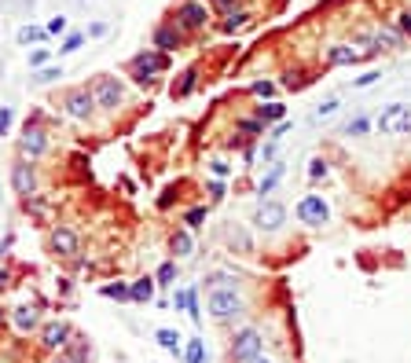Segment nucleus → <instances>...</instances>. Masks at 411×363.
I'll list each match as a JSON object with an SVG mask.
<instances>
[{
    "label": "nucleus",
    "mask_w": 411,
    "mask_h": 363,
    "mask_svg": "<svg viewBox=\"0 0 411 363\" xmlns=\"http://www.w3.org/2000/svg\"><path fill=\"white\" fill-rule=\"evenodd\" d=\"M48 363H74L67 352H48Z\"/></svg>",
    "instance_id": "obj_52"
},
{
    "label": "nucleus",
    "mask_w": 411,
    "mask_h": 363,
    "mask_svg": "<svg viewBox=\"0 0 411 363\" xmlns=\"http://www.w3.org/2000/svg\"><path fill=\"white\" fill-rule=\"evenodd\" d=\"M155 341H158L166 352H173L176 359H184V338H180L176 330H169V326H158V330H155Z\"/></svg>",
    "instance_id": "obj_19"
},
{
    "label": "nucleus",
    "mask_w": 411,
    "mask_h": 363,
    "mask_svg": "<svg viewBox=\"0 0 411 363\" xmlns=\"http://www.w3.org/2000/svg\"><path fill=\"white\" fill-rule=\"evenodd\" d=\"M184 33H199L209 26V8H206V0H180L176 4V19H173Z\"/></svg>",
    "instance_id": "obj_8"
},
{
    "label": "nucleus",
    "mask_w": 411,
    "mask_h": 363,
    "mask_svg": "<svg viewBox=\"0 0 411 363\" xmlns=\"http://www.w3.org/2000/svg\"><path fill=\"white\" fill-rule=\"evenodd\" d=\"M367 41L374 44V52H382V48H386V52H400L407 37L397 29V22H382L374 33H367Z\"/></svg>",
    "instance_id": "obj_16"
},
{
    "label": "nucleus",
    "mask_w": 411,
    "mask_h": 363,
    "mask_svg": "<svg viewBox=\"0 0 411 363\" xmlns=\"http://www.w3.org/2000/svg\"><path fill=\"white\" fill-rule=\"evenodd\" d=\"M327 173H331L327 158H312V161H308V180H327Z\"/></svg>",
    "instance_id": "obj_34"
},
{
    "label": "nucleus",
    "mask_w": 411,
    "mask_h": 363,
    "mask_svg": "<svg viewBox=\"0 0 411 363\" xmlns=\"http://www.w3.org/2000/svg\"><path fill=\"white\" fill-rule=\"evenodd\" d=\"M100 293L110 297V301H133V286H129V283H107Z\"/></svg>",
    "instance_id": "obj_27"
},
{
    "label": "nucleus",
    "mask_w": 411,
    "mask_h": 363,
    "mask_svg": "<svg viewBox=\"0 0 411 363\" xmlns=\"http://www.w3.org/2000/svg\"><path fill=\"white\" fill-rule=\"evenodd\" d=\"M283 176H287V165H283V161H268V173L261 176L257 194H261V198H265V194H272V191L279 187V180H283Z\"/></svg>",
    "instance_id": "obj_20"
},
{
    "label": "nucleus",
    "mask_w": 411,
    "mask_h": 363,
    "mask_svg": "<svg viewBox=\"0 0 411 363\" xmlns=\"http://www.w3.org/2000/svg\"><path fill=\"white\" fill-rule=\"evenodd\" d=\"M48 250H52L59 260H70L81 253V239H77V231L67 227V224H56L52 231H48Z\"/></svg>",
    "instance_id": "obj_13"
},
{
    "label": "nucleus",
    "mask_w": 411,
    "mask_h": 363,
    "mask_svg": "<svg viewBox=\"0 0 411 363\" xmlns=\"http://www.w3.org/2000/svg\"><path fill=\"white\" fill-rule=\"evenodd\" d=\"M254 118H257L261 125H275V121H283V118H287V107L279 103V99H265V103L257 107Z\"/></svg>",
    "instance_id": "obj_22"
},
{
    "label": "nucleus",
    "mask_w": 411,
    "mask_h": 363,
    "mask_svg": "<svg viewBox=\"0 0 411 363\" xmlns=\"http://www.w3.org/2000/svg\"><path fill=\"white\" fill-rule=\"evenodd\" d=\"M48 59H52L48 48H34V52H30V70H41V66H48Z\"/></svg>",
    "instance_id": "obj_38"
},
{
    "label": "nucleus",
    "mask_w": 411,
    "mask_h": 363,
    "mask_svg": "<svg viewBox=\"0 0 411 363\" xmlns=\"http://www.w3.org/2000/svg\"><path fill=\"white\" fill-rule=\"evenodd\" d=\"M11 286V268H4V264H0V293H4Z\"/></svg>",
    "instance_id": "obj_49"
},
{
    "label": "nucleus",
    "mask_w": 411,
    "mask_h": 363,
    "mask_svg": "<svg viewBox=\"0 0 411 363\" xmlns=\"http://www.w3.org/2000/svg\"><path fill=\"white\" fill-rule=\"evenodd\" d=\"M228 239H232V246H239L242 253H250V250H254V246H250V239H246V235H242L239 227H235V231H232V235H228Z\"/></svg>",
    "instance_id": "obj_44"
},
{
    "label": "nucleus",
    "mask_w": 411,
    "mask_h": 363,
    "mask_svg": "<svg viewBox=\"0 0 411 363\" xmlns=\"http://www.w3.org/2000/svg\"><path fill=\"white\" fill-rule=\"evenodd\" d=\"M184 44V29H180L176 22H162V26H155V33H151V48H158V52H176V48Z\"/></svg>",
    "instance_id": "obj_17"
},
{
    "label": "nucleus",
    "mask_w": 411,
    "mask_h": 363,
    "mask_svg": "<svg viewBox=\"0 0 411 363\" xmlns=\"http://www.w3.org/2000/svg\"><path fill=\"white\" fill-rule=\"evenodd\" d=\"M44 29H48V37H63V33H67V29H70V22H67V19H63V15H56V19H52V22H48Z\"/></svg>",
    "instance_id": "obj_40"
},
{
    "label": "nucleus",
    "mask_w": 411,
    "mask_h": 363,
    "mask_svg": "<svg viewBox=\"0 0 411 363\" xmlns=\"http://www.w3.org/2000/svg\"><path fill=\"white\" fill-rule=\"evenodd\" d=\"M206 4H213L217 11H232V8H235V0H206Z\"/></svg>",
    "instance_id": "obj_50"
},
{
    "label": "nucleus",
    "mask_w": 411,
    "mask_h": 363,
    "mask_svg": "<svg viewBox=\"0 0 411 363\" xmlns=\"http://www.w3.org/2000/svg\"><path fill=\"white\" fill-rule=\"evenodd\" d=\"M195 85H199V74L188 70V74H184V81H180V85H173V99H184V95H191V92H195Z\"/></svg>",
    "instance_id": "obj_30"
},
{
    "label": "nucleus",
    "mask_w": 411,
    "mask_h": 363,
    "mask_svg": "<svg viewBox=\"0 0 411 363\" xmlns=\"http://www.w3.org/2000/svg\"><path fill=\"white\" fill-rule=\"evenodd\" d=\"M338 99H327V103H320L316 107V114H312V118H316V121H323V118H334V114H338Z\"/></svg>",
    "instance_id": "obj_37"
},
{
    "label": "nucleus",
    "mask_w": 411,
    "mask_h": 363,
    "mask_svg": "<svg viewBox=\"0 0 411 363\" xmlns=\"http://www.w3.org/2000/svg\"><path fill=\"white\" fill-rule=\"evenodd\" d=\"M250 92H254V95H261V99H272V95H275V81H254Z\"/></svg>",
    "instance_id": "obj_39"
},
{
    "label": "nucleus",
    "mask_w": 411,
    "mask_h": 363,
    "mask_svg": "<svg viewBox=\"0 0 411 363\" xmlns=\"http://www.w3.org/2000/svg\"><path fill=\"white\" fill-rule=\"evenodd\" d=\"M103 33H107V22H96V26H89L85 37H103Z\"/></svg>",
    "instance_id": "obj_51"
},
{
    "label": "nucleus",
    "mask_w": 411,
    "mask_h": 363,
    "mask_svg": "<svg viewBox=\"0 0 411 363\" xmlns=\"http://www.w3.org/2000/svg\"><path fill=\"white\" fill-rule=\"evenodd\" d=\"M81 44H85V33H67V37H63V44H59V55L81 52Z\"/></svg>",
    "instance_id": "obj_31"
},
{
    "label": "nucleus",
    "mask_w": 411,
    "mask_h": 363,
    "mask_svg": "<svg viewBox=\"0 0 411 363\" xmlns=\"http://www.w3.org/2000/svg\"><path fill=\"white\" fill-rule=\"evenodd\" d=\"M129 70H133V81L140 88H147L155 81V74L169 70V55L158 52V48H147V52H136L133 59H129Z\"/></svg>",
    "instance_id": "obj_3"
},
{
    "label": "nucleus",
    "mask_w": 411,
    "mask_h": 363,
    "mask_svg": "<svg viewBox=\"0 0 411 363\" xmlns=\"http://www.w3.org/2000/svg\"><path fill=\"white\" fill-rule=\"evenodd\" d=\"M188 316L195 323H202V308H199V293H195V286H191V297H188Z\"/></svg>",
    "instance_id": "obj_41"
},
{
    "label": "nucleus",
    "mask_w": 411,
    "mask_h": 363,
    "mask_svg": "<svg viewBox=\"0 0 411 363\" xmlns=\"http://www.w3.org/2000/svg\"><path fill=\"white\" fill-rule=\"evenodd\" d=\"M206 312L213 323H235L246 316V297L239 293V286H228V290H209L206 297Z\"/></svg>",
    "instance_id": "obj_1"
},
{
    "label": "nucleus",
    "mask_w": 411,
    "mask_h": 363,
    "mask_svg": "<svg viewBox=\"0 0 411 363\" xmlns=\"http://www.w3.org/2000/svg\"><path fill=\"white\" fill-rule=\"evenodd\" d=\"M298 220L308 224V227H323V224H331V206H327V198L323 194H301L298 198Z\"/></svg>",
    "instance_id": "obj_11"
},
{
    "label": "nucleus",
    "mask_w": 411,
    "mask_h": 363,
    "mask_svg": "<svg viewBox=\"0 0 411 363\" xmlns=\"http://www.w3.org/2000/svg\"><path fill=\"white\" fill-rule=\"evenodd\" d=\"M206 213H209L206 206H195V209H188V213H184V227H191V231H195V227H202Z\"/></svg>",
    "instance_id": "obj_33"
},
{
    "label": "nucleus",
    "mask_w": 411,
    "mask_h": 363,
    "mask_svg": "<svg viewBox=\"0 0 411 363\" xmlns=\"http://www.w3.org/2000/svg\"><path fill=\"white\" fill-rule=\"evenodd\" d=\"M4 326H8V312H4V308H0V330H4Z\"/></svg>",
    "instance_id": "obj_54"
},
{
    "label": "nucleus",
    "mask_w": 411,
    "mask_h": 363,
    "mask_svg": "<svg viewBox=\"0 0 411 363\" xmlns=\"http://www.w3.org/2000/svg\"><path fill=\"white\" fill-rule=\"evenodd\" d=\"M59 77H63V66H41L34 85H52V81H59Z\"/></svg>",
    "instance_id": "obj_32"
},
{
    "label": "nucleus",
    "mask_w": 411,
    "mask_h": 363,
    "mask_svg": "<svg viewBox=\"0 0 411 363\" xmlns=\"http://www.w3.org/2000/svg\"><path fill=\"white\" fill-rule=\"evenodd\" d=\"M209 198H213V202H221V198H224V180L213 176V184H209Z\"/></svg>",
    "instance_id": "obj_48"
},
{
    "label": "nucleus",
    "mask_w": 411,
    "mask_h": 363,
    "mask_svg": "<svg viewBox=\"0 0 411 363\" xmlns=\"http://www.w3.org/2000/svg\"><path fill=\"white\" fill-rule=\"evenodd\" d=\"M228 286H239V279L232 272H213V275H206V290H228Z\"/></svg>",
    "instance_id": "obj_26"
},
{
    "label": "nucleus",
    "mask_w": 411,
    "mask_h": 363,
    "mask_svg": "<svg viewBox=\"0 0 411 363\" xmlns=\"http://www.w3.org/2000/svg\"><path fill=\"white\" fill-rule=\"evenodd\" d=\"M8 326H11L19 338H30L34 330H41V312H37L34 305H19V308L8 312Z\"/></svg>",
    "instance_id": "obj_15"
},
{
    "label": "nucleus",
    "mask_w": 411,
    "mask_h": 363,
    "mask_svg": "<svg viewBox=\"0 0 411 363\" xmlns=\"http://www.w3.org/2000/svg\"><path fill=\"white\" fill-rule=\"evenodd\" d=\"M209 173H213V176H217V180H224L228 173H232V165H228L224 158H213V161H209Z\"/></svg>",
    "instance_id": "obj_42"
},
{
    "label": "nucleus",
    "mask_w": 411,
    "mask_h": 363,
    "mask_svg": "<svg viewBox=\"0 0 411 363\" xmlns=\"http://www.w3.org/2000/svg\"><path fill=\"white\" fill-rule=\"evenodd\" d=\"M63 114H67L70 121H92L96 118V95H92V88L89 85H77V88H70L67 95H63Z\"/></svg>",
    "instance_id": "obj_5"
},
{
    "label": "nucleus",
    "mask_w": 411,
    "mask_h": 363,
    "mask_svg": "<svg viewBox=\"0 0 411 363\" xmlns=\"http://www.w3.org/2000/svg\"><path fill=\"white\" fill-rule=\"evenodd\" d=\"M155 283L158 286H176V260H166L162 268L155 272Z\"/></svg>",
    "instance_id": "obj_28"
},
{
    "label": "nucleus",
    "mask_w": 411,
    "mask_h": 363,
    "mask_svg": "<svg viewBox=\"0 0 411 363\" xmlns=\"http://www.w3.org/2000/svg\"><path fill=\"white\" fill-rule=\"evenodd\" d=\"M367 128H371V118H364V114L345 125V132H349V136H367Z\"/></svg>",
    "instance_id": "obj_35"
},
{
    "label": "nucleus",
    "mask_w": 411,
    "mask_h": 363,
    "mask_svg": "<svg viewBox=\"0 0 411 363\" xmlns=\"http://www.w3.org/2000/svg\"><path fill=\"white\" fill-rule=\"evenodd\" d=\"M48 147H52V140H48V128H41L37 121H26L22 136H19V154L30 158V161H37V158L48 154Z\"/></svg>",
    "instance_id": "obj_12"
},
{
    "label": "nucleus",
    "mask_w": 411,
    "mask_h": 363,
    "mask_svg": "<svg viewBox=\"0 0 411 363\" xmlns=\"http://www.w3.org/2000/svg\"><path fill=\"white\" fill-rule=\"evenodd\" d=\"M374 125H378L382 136H411V107L407 103H389L374 118Z\"/></svg>",
    "instance_id": "obj_6"
},
{
    "label": "nucleus",
    "mask_w": 411,
    "mask_h": 363,
    "mask_svg": "<svg viewBox=\"0 0 411 363\" xmlns=\"http://www.w3.org/2000/svg\"><path fill=\"white\" fill-rule=\"evenodd\" d=\"M246 363H272V359H268L265 352H261V356H254V359H246Z\"/></svg>",
    "instance_id": "obj_53"
},
{
    "label": "nucleus",
    "mask_w": 411,
    "mask_h": 363,
    "mask_svg": "<svg viewBox=\"0 0 411 363\" xmlns=\"http://www.w3.org/2000/svg\"><path fill=\"white\" fill-rule=\"evenodd\" d=\"M133 301L136 305H151L155 301V290H158V283H155V275H140V279H133Z\"/></svg>",
    "instance_id": "obj_21"
},
{
    "label": "nucleus",
    "mask_w": 411,
    "mask_h": 363,
    "mask_svg": "<svg viewBox=\"0 0 411 363\" xmlns=\"http://www.w3.org/2000/svg\"><path fill=\"white\" fill-rule=\"evenodd\" d=\"M378 77H382V74H378V70H367L364 77H356V81H353V88H371V85H374Z\"/></svg>",
    "instance_id": "obj_46"
},
{
    "label": "nucleus",
    "mask_w": 411,
    "mask_h": 363,
    "mask_svg": "<svg viewBox=\"0 0 411 363\" xmlns=\"http://www.w3.org/2000/svg\"><path fill=\"white\" fill-rule=\"evenodd\" d=\"M265 352V334H261L257 326H242L232 334V341H228V359L232 363H246Z\"/></svg>",
    "instance_id": "obj_4"
},
{
    "label": "nucleus",
    "mask_w": 411,
    "mask_h": 363,
    "mask_svg": "<svg viewBox=\"0 0 411 363\" xmlns=\"http://www.w3.org/2000/svg\"><path fill=\"white\" fill-rule=\"evenodd\" d=\"M63 352H67L74 363H89V356H92V345H89L85 338H81V334H74V338H70V345H67Z\"/></svg>",
    "instance_id": "obj_24"
},
{
    "label": "nucleus",
    "mask_w": 411,
    "mask_h": 363,
    "mask_svg": "<svg viewBox=\"0 0 411 363\" xmlns=\"http://www.w3.org/2000/svg\"><path fill=\"white\" fill-rule=\"evenodd\" d=\"M169 253H173V260L195 257V235H191V227H176L173 231V235H169Z\"/></svg>",
    "instance_id": "obj_18"
},
{
    "label": "nucleus",
    "mask_w": 411,
    "mask_h": 363,
    "mask_svg": "<svg viewBox=\"0 0 411 363\" xmlns=\"http://www.w3.org/2000/svg\"><path fill=\"white\" fill-rule=\"evenodd\" d=\"M77 334V330L67 323V319H52V323H44L41 330H37V345L44 352H63L70 345V338Z\"/></svg>",
    "instance_id": "obj_10"
},
{
    "label": "nucleus",
    "mask_w": 411,
    "mask_h": 363,
    "mask_svg": "<svg viewBox=\"0 0 411 363\" xmlns=\"http://www.w3.org/2000/svg\"><path fill=\"white\" fill-rule=\"evenodd\" d=\"M374 55V44L367 41V33L364 37H356L353 44H327L323 48V62L327 66H356V62H364Z\"/></svg>",
    "instance_id": "obj_2"
},
{
    "label": "nucleus",
    "mask_w": 411,
    "mask_h": 363,
    "mask_svg": "<svg viewBox=\"0 0 411 363\" xmlns=\"http://www.w3.org/2000/svg\"><path fill=\"white\" fill-rule=\"evenodd\" d=\"M246 22H250V11L246 8H232V11H224V19L217 22L224 33H235V29H242Z\"/></svg>",
    "instance_id": "obj_23"
},
{
    "label": "nucleus",
    "mask_w": 411,
    "mask_h": 363,
    "mask_svg": "<svg viewBox=\"0 0 411 363\" xmlns=\"http://www.w3.org/2000/svg\"><path fill=\"white\" fill-rule=\"evenodd\" d=\"M15 37H19V44H37V41L48 37V29H44V26H22Z\"/></svg>",
    "instance_id": "obj_29"
},
{
    "label": "nucleus",
    "mask_w": 411,
    "mask_h": 363,
    "mask_svg": "<svg viewBox=\"0 0 411 363\" xmlns=\"http://www.w3.org/2000/svg\"><path fill=\"white\" fill-rule=\"evenodd\" d=\"M397 29L404 33V37H411V8H404V11L397 15Z\"/></svg>",
    "instance_id": "obj_45"
},
{
    "label": "nucleus",
    "mask_w": 411,
    "mask_h": 363,
    "mask_svg": "<svg viewBox=\"0 0 411 363\" xmlns=\"http://www.w3.org/2000/svg\"><path fill=\"white\" fill-rule=\"evenodd\" d=\"M188 297H191V286H173V308L188 312Z\"/></svg>",
    "instance_id": "obj_36"
},
{
    "label": "nucleus",
    "mask_w": 411,
    "mask_h": 363,
    "mask_svg": "<svg viewBox=\"0 0 411 363\" xmlns=\"http://www.w3.org/2000/svg\"><path fill=\"white\" fill-rule=\"evenodd\" d=\"M257 231H265V235H275V231H283L287 224V206L283 202H272V198H261V206L254 209V220H250Z\"/></svg>",
    "instance_id": "obj_9"
},
{
    "label": "nucleus",
    "mask_w": 411,
    "mask_h": 363,
    "mask_svg": "<svg viewBox=\"0 0 411 363\" xmlns=\"http://www.w3.org/2000/svg\"><path fill=\"white\" fill-rule=\"evenodd\" d=\"M4 250H8V242H0V257H4Z\"/></svg>",
    "instance_id": "obj_55"
},
{
    "label": "nucleus",
    "mask_w": 411,
    "mask_h": 363,
    "mask_svg": "<svg viewBox=\"0 0 411 363\" xmlns=\"http://www.w3.org/2000/svg\"><path fill=\"white\" fill-rule=\"evenodd\" d=\"M287 132H290V121L283 118V121H275V128L268 132V140H275V143H279V140H283V136H287Z\"/></svg>",
    "instance_id": "obj_47"
},
{
    "label": "nucleus",
    "mask_w": 411,
    "mask_h": 363,
    "mask_svg": "<svg viewBox=\"0 0 411 363\" xmlns=\"http://www.w3.org/2000/svg\"><path fill=\"white\" fill-rule=\"evenodd\" d=\"M209 352H206V341L202 338H188L184 341V363H206Z\"/></svg>",
    "instance_id": "obj_25"
},
{
    "label": "nucleus",
    "mask_w": 411,
    "mask_h": 363,
    "mask_svg": "<svg viewBox=\"0 0 411 363\" xmlns=\"http://www.w3.org/2000/svg\"><path fill=\"white\" fill-rule=\"evenodd\" d=\"M11 121H15V110L11 107H0V136H8Z\"/></svg>",
    "instance_id": "obj_43"
},
{
    "label": "nucleus",
    "mask_w": 411,
    "mask_h": 363,
    "mask_svg": "<svg viewBox=\"0 0 411 363\" xmlns=\"http://www.w3.org/2000/svg\"><path fill=\"white\" fill-rule=\"evenodd\" d=\"M92 95H96V107H100V110H107V114H118V107L125 103V85H122L118 77L103 74V77H96Z\"/></svg>",
    "instance_id": "obj_7"
},
{
    "label": "nucleus",
    "mask_w": 411,
    "mask_h": 363,
    "mask_svg": "<svg viewBox=\"0 0 411 363\" xmlns=\"http://www.w3.org/2000/svg\"><path fill=\"white\" fill-rule=\"evenodd\" d=\"M11 191L19 194V198L37 194V169H34V161L22 158V154L11 161Z\"/></svg>",
    "instance_id": "obj_14"
}]
</instances>
